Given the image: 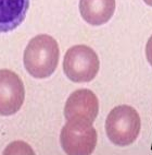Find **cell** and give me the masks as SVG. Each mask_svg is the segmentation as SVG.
<instances>
[{
  "mask_svg": "<svg viewBox=\"0 0 152 155\" xmlns=\"http://www.w3.org/2000/svg\"><path fill=\"white\" fill-rule=\"evenodd\" d=\"M144 2L146 3V5H148V6L152 7V0H144Z\"/></svg>",
  "mask_w": 152,
  "mask_h": 155,
  "instance_id": "8fae6325",
  "label": "cell"
},
{
  "mask_svg": "<svg viewBox=\"0 0 152 155\" xmlns=\"http://www.w3.org/2000/svg\"><path fill=\"white\" fill-rule=\"evenodd\" d=\"M115 8V0H79L80 15L85 22L94 26L108 23Z\"/></svg>",
  "mask_w": 152,
  "mask_h": 155,
  "instance_id": "ba28073f",
  "label": "cell"
},
{
  "mask_svg": "<svg viewBox=\"0 0 152 155\" xmlns=\"http://www.w3.org/2000/svg\"><path fill=\"white\" fill-rule=\"evenodd\" d=\"M29 0H0V34L12 32L24 22Z\"/></svg>",
  "mask_w": 152,
  "mask_h": 155,
  "instance_id": "52a82bcc",
  "label": "cell"
},
{
  "mask_svg": "<svg viewBox=\"0 0 152 155\" xmlns=\"http://www.w3.org/2000/svg\"><path fill=\"white\" fill-rule=\"evenodd\" d=\"M2 155H36L33 149L24 141H13L10 143Z\"/></svg>",
  "mask_w": 152,
  "mask_h": 155,
  "instance_id": "9c48e42d",
  "label": "cell"
},
{
  "mask_svg": "<svg viewBox=\"0 0 152 155\" xmlns=\"http://www.w3.org/2000/svg\"><path fill=\"white\" fill-rule=\"evenodd\" d=\"M100 69L99 57L87 45H75L64 55L63 71L75 83L90 82L97 77Z\"/></svg>",
  "mask_w": 152,
  "mask_h": 155,
  "instance_id": "3957f363",
  "label": "cell"
},
{
  "mask_svg": "<svg viewBox=\"0 0 152 155\" xmlns=\"http://www.w3.org/2000/svg\"><path fill=\"white\" fill-rule=\"evenodd\" d=\"M25 87L21 78L8 69L0 70V115L12 116L21 109Z\"/></svg>",
  "mask_w": 152,
  "mask_h": 155,
  "instance_id": "8992f818",
  "label": "cell"
},
{
  "mask_svg": "<svg viewBox=\"0 0 152 155\" xmlns=\"http://www.w3.org/2000/svg\"><path fill=\"white\" fill-rule=\"evenodd\" d=\"M99 113V101L94 92L87 89L76 90L70 95L64 106L67 121L92 125Z\"/></svg>",
  "mask_w": 152,
  "mask_h": 155,
  "instance_id": "5b68a950",
  "label": "cell"
},
{
  "mask_svg": "<svg viewBox=\"0 0 152 155\" xmlns=\"http://www.w3.org/2000/svg\"><path fill=\"white\" fill-rule=\"evenodd\" d=\"M97 131L90 124L67 121L60 133V143L67 155H91L97 145Z\"/></svg>",
  "mask_w": 152,
  "mask_h": 155,
  "instance_id": "277c9868",
  "label": "cell"
},
{
  "mask_svg": "<svg viewBox=\"0 0 152 155\" xmlns=\"http://www.w3.org/2000/svg\"><path fill=\"white\" fill-rule=\"evenodd\" d=\"M141 129L138 111L128 105H119L109 113L105 132L109 140L117 147H127L137 140Z\"/></svg>",
  "mask_w": 152,
  "mask_h": 155,
  "instance_id": "7a4b0ae2",
  "label": "cell"
},
{
  "mask_svg": "<svg viewBox=\"0 0 152 155\" xmlns=\"http://www.w3.org/2000/svg\"><path fill=\"white\" fill-rule=\"evenodd\" d=\"M60 49L52 36L40 34L30 39L24 50L23 62L33 78L46 79L53 74L59 64Z\"/></svg>",
  "mask_w": 152,
  "mask_h": 155,
  "instance_id": "6da1fadb",
  "label": "cell"
},
{
  "mask_svg": "<svg viewBox=\"0 0 152 155\" xmlns=\"http://www.w3.org/2000/svg\"><path fill=\"white\" fill-rule=\"evenodd\" d=\"M146 57L148 62L150 64V66L152 67V35L149 37L146 45Z\"/></svg>",
  "mask_w": 152,
  "mask_h": 155,
  "instance_id": "30bf717a",
  "label": "cell"
}]
</instances>
